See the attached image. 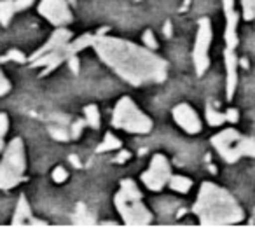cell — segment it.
I'll use <instances>...</instances> for the list:
<instances>
[{
	"instance_id": "obj_1",
	"label": "cell",
	"mask_w": 255,
	"mask_h": 243,
	"mask_svg": "<svg viewBox=\"0 0 255 243\" xmlns=\"http://www.w3.org/2000/svg\"><path fill=\"white\" fill-rule=\"evenodd\" d=\"M93 49L105 67L135 88L159 84L168 75L166 60L157 56L156 51L131 40L112 37L109 33H96Z\"/></svg>"
},
{
	"instance_id": "obj_2",
	"label": "cell",
	"mask_w": 255,
	"mask_h": 243,
	"mask_svg": "<svg viewBox=\"0 0 255 243\" xmlns=\"http://www.w3.org/2000/svg\"><path fill=\"white\" fill-rule=\"evenodd\" d=\"M192 212L205 226H231L245 219V212L236 198L213 182H203Z\"/></svg>"
},
{
	"instance_id": "obj_3",
	"label": "cell",
	"mask_w": 255,
	"mask_h": 243,
	"mask_svg": "<svg viewBox=\"0 0 255 243\" xmlns=\"http://www.w3.org/2000/svg\"><path fill=\"white\" fill-rule=\"evenodd\" d=\"M72 39H74V33L72 30H68V26L54 28L46 42L28 56V67L33 70H40V77L49 75L58 67L67 63L68 56L74 54L70 51Z\"/></svg>"
},
{
	"instance_id": "obj_4",
	"label": "cell",
	"mask_w": 255,
	"mask_h": 243,
	"mask_svg": "<svg viewBox=\"0 0 255 243\" xmlns=\"http://www.w3.org/2000/svg\"><path fill=\"white\" fill-rule=\"evenodd\" d=\"M26 149L21 137L11 138L0 156V191H11L28 180Z\"/></svg>"
},
{
	"instance_id": "obj_5",
	"label": "cell",
	"mask_w": 255,
	"mask_h": 243,
	"mask_svg": "<svg viewBox=\"0 0 255 243\" xmlns=\"http://www.w3.org/2000/svg\"><path fill=\"white\" fill-rule=\"evenodd\" d=\"M110 123L117 130H123L131 135H147L154 128L152 119L133 102L131 96L126 95L121 96L116 105H114Z\"/></svg>"
},
{
	"instance_id": "obj_6",
	"label": "cell",
	"mask_w": 255,
	"mask_h": 243,
	"mask_svg": "<svg viewBox=\"0 0 255 243\" xmlns=\"http://www.w3.org/2000/svg\"><path fill=\"white\" fill-rule=\"evenodd\" d=\"M212 21L208 18H201L198 21V32H196L194 47H192V63H194V70L199 77L210 67V46H212Z\"/></svg>"
},
{
	"instance_id": "obj_7",
	"label": "cell",
	"mask_w": 255,
	"mask_h": 243,
	"mask_svg": "<svg viewBox=\"0 0 255 243\" xmlns=\"http://www.w3.org/2000/svg\"><path fill=\"white\" fill-rule=\"evenodd\" d=\"M114 205L126 226H147L152 222V214L143 200H126L119 193L114 194Z\"/></svg>"
},
{
	"instance_id": "obj_8",
	"label": "cell",
	"mask_w": 255,
	"mask_h": 243,
	"mask_svg": "<svg viewBox=\"0 0 255 243\" xmlns=\"http://www.w3.org/2000/svg\"><path fill=\"white\" fill-rule=\"evenodd\" d=\"M173 175L171 172V163L164 154H154L149 163V168L140 175L142 184L152 193H159L170 182V177Z\"/></svg>"
},
{
	"instance_id": "obj_9",
	"label": "cell",
	"mask_w": 255,
	"mask_h": 243,
	"mask_svg": "<svg viewBox=\"0 0 255 243\" xmlns=\"http://www.w3.org/2000/svg\"><path fill=\"white\" fill-rule=\"evenodd\" d=\"M37 12L54 28H61L74 23V12L68 0H39Z\"/></svg>"
},
{
	"instance_id": "obj_10",
	"label": "cell",
	"mask_w": 255,
	"mask_h": 243,
	"mask_svg": "<svg viewBox=\"0 0 255 243\" xmlns=\"http://www.w3.org/2000/svg\"><path fill=\"white\" fill-rule=\"evenodd\" d=\"M241 133L234 128H224L217 135L210 138L212 147L219 152V156L226 163H236L241 158L238 152V144H240Z\"/></svg>"
},
{
	"instance_id": "obj_11",
	"label": "cell",
	"mask_w": 255,
	"mask_h": 243,
	"mask_svg": "<svg viewBox=\"0 0 255 243\" xmlns=\"http://www.w3.org/2000/svg\"><path fill=\"white\" fill-rule=\"evenodd\" d=\"M171 117L187 135H198L203 130V123L196 109L189 103H178L171 110Z\"/></svg>"
},
{
	"instance_id": "obj_12",
	"label": "cell",
	"mask_w": 255,
	"mask_h": 243,
	"mask_svg": "<svg viewBox=\"0 0 255 243\" xmlns=\"http://www.w3.org/2000/svg\"><path fill=\"white\" fill-rule=\"evenodd\" d=\"M240 58L236 56V49L226 47L224 49V65H226V96L233 100L238 88V68H240Z\"/></svg>"
},
{
	"instance_id": "obj_13",
	"label": "cell",
	"mask_w": 255,
	"mask_h": 243,
	"mask_svg": "<svg viewBox=\"0 0 255 243\" xmlns=\"http://www.w3.org/2000/svg\"><path fill=\"white\" fill-rule=\"evenodd\" d=\"M33 219V212L32 207H30L28 200H26L25 194L18 198V203H16L14 208V215H12V226H21V224H30V221Z\"/></svg>"
},
{
	"instance_id": "obj_14",
	"label": "cell",
	"mask_w": 255,
	"mask_h": 243,
	"mask_svg": "<svg viewBox=\"0 0 255 243\" xmlns=\"http://www.w3.org/2000/svg\"><path fill=\"white\" fill-rule=\"evenodd\" d=\"M117 193L121 194L126 200H142L143 194L140 191V187L136 186V182L133 179H123L119 182V191Z\"/></svg>"
},
{
	"instance_id": "obj_15",
	"label": "cell",
	"mask_w": 255,
	"mask_h": 243,
	"mask_svg": "<svg viewBox=\"0 0 255 243\" xmlns=\"http://www.w3.org/2000/svg\"><path fill=\"white\" fill-rule=\"evenodd\" d=\"M82 117L86 119V124L91 130H100L102 126V114L96 103H88V105L82 109Z\"/></svg>"
},
{
	"instance_id": "obj_16",
	"label": "cell",
	"mask_w": 255,
	"mask_h": 243,
	"mask_svg": "<svg viewBox=\"0 0 255 243\" xmlns=\"http://www.w3.org/2000/svg\"><path fill=\"white\" fill-rule=\"evenodd\" d=\"M16 14H18V11H16L14 0H0V26L7 28Z\"/></svg>"
},
{
	"instance_id": "obj_17",
	"label": "cell",
	"mask_w": 255,
	"mask_h": 243,
	"mask_svg": "<svg viewBox=\"0 0 255 243\" xmlns=\"http://www.w3.org/2000/svg\"><path fill=\"white\" fill-rule=\"evenodd\" d=\"M95 39H96V33H91V32H86L79 37H74V39L70 40V51L75 54H79L81 51L88 49V47H93Z\"/></svg>"
},
{
	"instance_id": "obj_18",
	"label": "cell",
	"mask_w": 255,
	"mask_h": 243,
	"mask_svg": "<svg viewBox=\"0 0 255 243\" xmlns=\"http://www.w3.org/2000/svg\"><path fill=\"white\" fill-rule=\"evenodd\" d=\"M119 149H123V142H121L112 131H107V133L103 135V140L100 142V145L96 147V152L102 154V152H114V151H119Z\"/></svg>"
},
{
	"instance_id": "obj_19",
	"label": "cell",
	"mask_w": 255,
	"mask_h": 243,
	"mask_svg": "<svg viewBox=\"0 0 255 243\" xmlns=\"http://www.w3.org/2000/svg\"><path fill=\"white\" fill-rule=\"evenodd\" d=\"M168 187H170L171 191H175V193L178 194H187L189 191L192 189V180L189 179V177L185 175H171L170 177V182H168Z\"/></svg>"
},
{
	"instance_id": "obj_20",
	"label": "cell",
	"mask_w": 255,
	"mask_h": 243,
	"mask_svg": "<svg viewBox=\"0 0 255 243\" xmlns=\"http://www.w3.org/2000/svg\"><path fill=\"white\" fill-rule=\"evenodd\" d=\"M205 116H206V123H208L210 126H213V128H219V126H222V124L227 123L226 112H219V110H217L215 107H213L212 102L206 103V107H205Z\"/></svg>"
},
{
	"instance_id": "obj_21",
	"label": "cell",
	"mask_w": 255,
	"mask_h": 243,
	"mask_svg": "<svg viewBox=\"0 0 255 243\" xmlns=\"http://www.w3.org/2000/svg\"><path fill=\"white\" fill-rule=\"evenodd\" d=\"M238 152L241 158H255V138L241 135L240 144H238Z\"/></svg>"
},
{
	"instance_id": "obj_22",
	"label": "cell",
	"mask_w": 255,
	"mask_h": 243,
	"mask_svg": "<svg viewBox=\"0 0 255 243\" xmlns=\"http://www.w3.org/2000/svg\"><path fill=\"white\" fill-rule=\"evenodd\" d=\"M47 135H49L54 142H60V144H68V142H72L70 128L49 126V128H47Z\"/></svg>"
},
{
	"instance_id": "obj_23",
	"label": "cell",
	"mask_w": 255,
	"mask_h": 243,
	"mask_svg": "<svg viewBox=\"0 0 255 243\" xmlns=\"http://www.w3.org/2000/svg\"><path fill=\"white\" fill-rule=\"evenodd\" d=\"M51 179H53L54 184L61 186V184H65L68 179H70V172H68L63 165H58V166H54L53 172H51Z\"/></svg>"
},
{
	"instance_id": "obj_24",
	"label": "cell",
	"mask_w": 255,
	"mask_h": 243,
	"mask_svg": "<svg viewBox=\"0 0 255 243\" xmlns=\"http://www.w3.org/2000/svg\"><path fill=\"white\" fill-rule=\"evenodd\" d=\"M241 16L245 21H255V0H241Z\"/></svg>"
},
{
	"instance_id": "obj_25",
	"label": "cell",
	"mask_w": 255,
	"mask_h": 243,
	"mask_svg": "<svg viewBox=\"0 0 255 243\" xmlns=\"http://www.w3.org/2000/svg\"><path fill=\"white\" fill-rule=\"evenodd\" d=\"M88 126L86 124V119L84 117H79V119H74L72 121V124H70V135H72V142H75V140H79V138L82 137V133H84V128Z\"/></svg>"
},
{
	"instance_id": "obj_26",
	"label": "cell",
	"mask_w": 255,
	"mask_h": 243,
	"mask_svg": "<svg viewBox=\"0 0 255 243\" xmlns=\"http://www.w3.org/2000/svg\"><path fill=\"white\" fill-rule=\"evenodd\" d=\"M4 60H11V61L19 63V65H28V56L19 49H9L7 53H5Z\"/></svg>"
},
{
	"instance_id": "obj_27",
	"label": "cell",
	"mask_w": 255,
	"mask_h": 243,
	"mask_svg": "<svg viewBox=\"0 0 255 243\" xmlns=\"http://www.w3.org/2000/svg\"><path fill=\"white\" fill-rule=\"evenodd\" d=\"M142 44L145 47H149V49H152V51H157V47H159L156 35H154V32L150 28H147L145 32L142 33Z\"/></svg>"
},
{
	"instance_id": "obj_28",
	"label": "cell",
	"mask_w": 255,
	"mask_h": 243,
	"mask_svg": "<svg viewBox=\"0 0 255 243\" xmlns=\"http://www.w3.org/2000/svg\"><path fill=\"white\" fill-rule=\"evenodd\" d=\"M11 89H12L11 79L4 74V70H2V67H0V96L9 95V93H11Z\"/></svg>"
},
{
	"instance_id": "obj_29",
	"label": "cell",
	"mask_w": 255,
	"mask_h": 243,
	"mask_svg": "<svg viewBox=\"0 0 255 243\" xmlns=\"http://www.w3.org/2000/svg\"><path fill=\"white\" fill-rule=\"evenodd\" d=\"M67 67H68V70H70L74 75H77L79 72H81V58H79V54L74 53V54H70V56H68Z\"/></svg>"
},
{
	"instance_id": "obj_30",
	"label": "cell",
	"mask_w": 255,
	"mask_h": 243,
	"mask_svg": "<svg viewBox=\"0 0 255 243\" xmlns=\"http://www.w3.org/2000/svg\"><path fill=\"white\" fill-rule=\"evenodd\" d=\"M234 4H236L234 0H222V9H224V16H226V19L240 14V12L234 9Z\"/></svg>"
},
{
	"instance_id": "obj_31",
	"label": "cell",
	"mask_w": 255,
	"mask_h": 243,
	"mask_svg": "<svg viewBox=\"0 0 255 243\" xmlns=\"http://www.w3.org/2000/svg\"><path fill=\"white\" fill-rule=\"evenodd\" d=\"M9 128H11V119L5 112H0V137H4L9 133Z\"/></svg>"
},
{
	"instance_id": "obj_32",
	"label": "cell",
	"mask_w": 255,
	"mask_h": 243,
	"mask_svg": "<svg viewBox=\"0 0 255 243\" xmlns=\"http://www.w3.org/2000/svg\"><path fill=\"white\" fill-rule=\"evenodd\" d=\"M16 2V11L23 12V11H28L32 5H35L39 0H14Z\"/></svg>"
},
{
	"instance_id": "obj_33",
	"label": "cell",
	"mask_w": 255,
	"mask_h": 243,
	"mask_svg": "<svg viewBox=\"0 0 255 243\" xmlns=\"http://www.w3.org/2000/svg\"><path fill=\"white\" fill-rule=\"evenodd\" d=\"M226 119H227V123L236 124L238 121H240V112H238L236 109H227V112H226Z\"/></svg>"
},
{
	"instance_id": "obj_34",
	"label": "cell",
	"mask_w": 255,
	"mask_h": 243,
	"mask_svg": "<svg viewBox=\"0 0 255 243\" xmlns=\"http://www.w3.org/2000/svg\"><path fill=\"white\" fill-rule=\"evenodd\" d=\"M129 158H131V152H129V151H124V149H119L117 156L114 158V163H126Z\"/></svg>"
},
{
	"instance_id": "obj_35",
	"label": "cell",
	"mask_w": 255,
	"mask_h": 243,
	"mask_svg": "<svg viewBox=\"0 0 255 243\" xmlns=\"http://www.w3.org/2000/svg\"><path fill=\"white\" fill-rule=\"evenodd\" d=\"M68 161H70L72 165L75 166V168H81V166H82L81 159H79V158H77V156H75V154H70V156H68Z\"/></svg>"
},
{
	"instance_id": "obj_36",
	"label": "cell",
	"mask_w": 255,
	"mask_h": 243,
	"mask_svg": "<svg viewBox=\"0 0 255 243\" xmlns=\"http://www.w3.org/2000/svg\"><path fill=\"white\" fill-rule=\"evenodd\" d=\"M5 147H7V142H5L4 137H0V156H2V152L5 151Z\"/></svg>"
},
{
	"instance_id": "obj_37",
	"label": "cell",
	"mask_w": 255,
	"mask_h": 243,
	"mask_svg": "<svg viewBox=\"0 0 255 243\" xmlns=\"http://www.w3.org/2000/svg\"><path fill=\"white\" fill-rule=\"evenodd\" d=\"M164 33L170 37V21H166V28H164Z\"/></svg>"
}]
</instances>
